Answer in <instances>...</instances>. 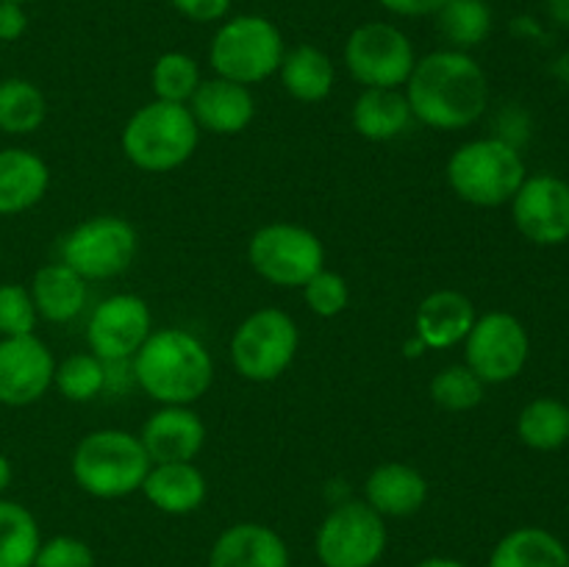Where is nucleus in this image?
Masks as SVG:
<instances>
[{
	"label": "nucleus",
	"instance_id": "36",
	"mask_svg": "<svg viewBox=\"0 0 569 567\" xmlns=\"http://www.w3.org/2000/svg\"><path fill=\"white\" fill-rule=\"evenodd\" d=\"M92 550L76 537H56L39 545L33 567H92Z\"/></svg>",
	"mask_w": 569,
	"mask_h": 567
},
{
	"label": "nucleus",
	"instance_id": "5",
	"mask_svg": "<svg viewBox=\"0 0 569 567\" xmlns=\"http://www.w3.org/2000/svg\"><path fill=\"white\" fill-rule=\"evenodd\" d=\"M448 178L461 200L476 206H500L526 181V165L515 145L503 139H476L450 156Z\"/></svg>",
	"mask_w": 569,
	"mask_h": 567
},
{
	"label": "nucleus",
	"instance_id": "16",
	"mask_svg": "<svg viewBox=\"0 0 569 567\" xmlns=\"http://www.w3.org/2000/svg\"><path fill=\"white\" fill-rule=\"evenodd\" d=\"M203 422L194 411L183 409V406H167V409L156 411L142 428L144 450L159 465L194 459V454L203 448Z\"/></svg>",
	"mask_w": 569,
	"mask_h": 567
},
{
	"label": "nucleus",
	"instance_id": "33",
	"mask_svg": "<svg viewBox=\"0 0 569 567\" xmlns=\"http://www.w3.org/2000/svg\"><path fill=\"white\" fill-rule=\"evenodd\" d=\"M56 384H59L61 395L70 400H92L94 395L103 389L106 370L100 359L87 354H76L56 370Z\"/></svg>",
	"mask_w": 569,
	"mask_h": 567
},
{
	"label": "nucleus",
	"instance_id": "2",
	"mask_svg": "<svg viewBox=\"0 0 569 567\" xmlns=\"http://www.w3.org/2000/svg\"><path fill=\"white\" fill-rule=\"evenodd\" d=\"M139 384L144 392L170 406H183L198 400L211 384V356L192 334L167 328L150 334L137 350L133 361Z\"/></svg>",
	"mask_w": 569,
	"mask_h": 567
},
{
	"label": "nucleus",
	"instance_id": "39",
	"mask_svg": "<svg viewBox=\"0 0 569 567\" xmlns=\"http://www.w3.org/2000/svg\"><path fill=\"white\" fill-rule=\"evenodd\" d=\"M383 9L395 11L403 17H422V14H437L448 0H378Z\"/></svg>",
	"mask_w": 569,
	"mask_h": 567
},
{
	"label": "nucleus",
	"instance_id": "29",
	"mask_svg": "<svg viewBox=\"0 0 569 567\" xmlns=\"http://www.w3.org/2000/svg\"><path fill=\"white\" fill-rule=\"evenodd\" d=\"M44 120V94L22 78L0 81V131L31 133Z\"/></svg>",
	"mask_w": 569,
	"mask_h": 567
},
{
	"label": "nucleus",
	"instance_id": "40",
	"mask_svg": "<svg viewBox=\"0 0 569 567\" xmlns=\"http://www.w3.org/2000/svg\"><path fill=\"white\" fill-rule=\"evenodd\" d=\"M550 3V14L556 17V22L569 28V0H548Z\"/></svg>",
	"mask_w": 569,
	"mask_h": 567
},
{
	"label": "nucleus",
	"instance_id": "43",
	"mask_svg": "<svg viewBox=\"0 0 569 567\" xmlns=\"http://www.w3.org/2000/svg\"><path fill=\"white\" fill-rule=\"evenodd\" d=\"M6 3H20L22 6V3H31V0H6Z\"/></svg>",
	"mask_w": 569,
	"mask_h": 567
},
{
	"label": "nucleus",
	"instance_id": "42",
	"mask_svg": "<svg viewBox=\"0 0 569 567\" xmlns=\"http://www.w3.org/2000/svg\"><path fill=\"white\" fill-rule=\"evenodd\" d=\"M417 567H465V565L456 559H426L422 565H417Z\"/></svg>",
	"mask_w": 569,
	"mask_h": 567
},
{
	"label": "nucleus",
	"instance_id": "31",
	"mask_svg": "<svg viewBox=\"0 0 569 567\" xmlns=\"http://www.w3.org/2000/svg\"><path fill=\"white\" fill-rule=\"evenodd\" d=\"M200 83L198 64L187 53H164L153 67V89L159 100L170 103H183L192 98Z\"/></svg>",
	"mask_w": 569,
	"mask_h": 567
},
{
	"label": "nucleus",
	"instance_id": "11",
	"mask_svg": "<svg viewBox=\"0 0 569 567\" xmlns=\"http://www.w3.org/2000/svg\"><path fill=\"white\" fill-rule=\"evenodd\" d=\"M322 245L300 226H267L250 239V261L256 270L281 287H303L322 270Z\"/></svg>",
	"mask_w": 569,
	"mask_h": 567
},
{
	"label": "nucleus",
	"instance_id": "17",
	"mask_svg": "<svg viewBox=\"0 0 569 567\" xmlns=\"http://www.w3.org/2000/svg\"><path fill=\"white\" fill-rule=\"evenodd\" d=\"M209 567H289V554L272 528L239 523L217 539Z\"/></svg>",
	"mask_w": 569,
	"mask_h": 567
},
{
	"label": "nucleus",
	"instance_id": "24",
	"mask_svg": "<svg viewBox=\"0 0 569 567\" xmlns=\"http://www.w3.org/2000/svg\"><path fill=\"white\" fill-rule=\"evenodd\" d=\"M489 567H569V550L545 528H517L500 539Z\"/></svg>",
	"mask_w": 569,
	"mask_h": 567
},
{
	"label": "nucleus",
	"instance_id": "25",
	"mask_svg": "<svg viewBox=\"0 0 569 567\" xmlns=\"http://www.w3.org/2000/svg\"><path fill=\"white\" fill-rule=\"evenodd\" d=\"M409 100L395 89H365L353 109V126L367 139H389L409 126Z\"/></svg>",
	"mask_w": 569,
	"mask_h": 567
},
{
	"label": "nucleus",
	"instance_id": "23",
	"mask_svg": "<svg viewBox=\"0 0 569 567\" xmlns=\"http://www.w3.org/2000/svg\"><path fill=\"white\" fill-rule=\"evenodd\" d=\"M31 298L37 306V315H42L44 320L67 322L83 309L87 287H83V278L61 261V265L42 267L33 276Z\"/></svg>",
	"mask_w": 569,
	"mask_h": 567
},
{
	"label": "nucleus",
	"instance_id": "19",
	"mask_svg": "<svg viewBox=\"0 0 569 567\" xmlns=\"http://www.w3.org/2000/svg\"><path fill=\"white\" fill-rule=\"evenodd\" d=\"M472 326H476V309L470 298L453 289L428 295L417 311V334L428 348H450L461 342Z\"/></svg>",
	"mask_w": 569,
	"mask_h": 567
},
{
	"label": "nucleus",
	"instance_id": "15",
	"mask_svg": "<svg viewBox=\"0 0 569 567\" xmlns=\"http://www.w3.org/2000/svg\"><path fill=\"white\" fill-rule=\"evenodd\" d=\"M150 337V309L137 295H114L94 309L89 320V345L98 359L122 361Z\"/></svg>",
	"mask_w": 569,
	"mask_h": 567
},
{
	"label": "nucleus",
	"instance_id": "30",
	"mask_svg": "<svg viewBox=\"0 0 569 567\" xmlns=\"http://www.w3.org/2000/svg\"><path fill=\"white\" fill-rule=\"evenodd\" d=\"M437 14L439 31L459 48H472V44L483 42L492 28V11L483 0H448Z\"/></svg>",
	"mask_w": 569,
	"mask_h": 567
},
{
	"label": "nucleus",
	"instance_id": "3",
	"mask_svg": "<svg viewBox=\"0 0 569 567\" xmlns=\"http://www.w3.org/2000/svg\"><path fill=\"white\" fill-rule=\"evenodd\" d=\"M150 472V456L142 439L126 431H94L78 442L72 476L94 498H120L142 487Z\"/></svg>",
	"mask_w": 569,
	"mask_h": 567
},
{
	"label": "nucleus",
	"instance_id": "14",
	"mask_svg": "<svg viewBox=\"0 0 569 567\" xmlns=\"http://www.w3.org/2000/svg\"><path fill=\"white\" fill-rule=\"evenodd\" d=\"M56 376L48 345L33 334L6 337L0 342V404L28 406L44 395Z\"/></svg>",
	"mask_w": 569,
	"mask_h": 567
},
{
	"label": "nucleus",
	"instance_id": "10",
	"mask_svg": "<svg viewBox=\"0 0 569 567\" xmlns=\"http://www.w3.org/2000/svg\"><path fill=\"white\" fill-rule=\"evenodd\" d=\"M137 253V233L120 217H94L61 242V259L81 278H111L128 270Z\"/></svg>",
	"mask_w": 569,
	"mask_h": 567
},
{
	"label": "nucleus",
	"instance_id": "34",
	"mask_svg": "<svg viewBox=\"0 0 569 567\" xmlns=\"http://www.w3.org/2000/svg\"><path fill=\"white\" fill-rule=\"evenodd\" d=\"M37 326V306L31 292L20 284H3L0 287V334L6 337H22L33 334Z\"/></svg>",
	"mask_w": 569,
	"mask_h": 567
},
{
	"label": "nucleus",
	"instance_id": "22",
	"mask_svg": "<svg viewBox=\"0 0 569 567\" xmlns=\"http://www.w3.org/2000/svg\"><path fill=\"white\" fill-rule=\"evenodd\" d=\"M142 489L150 504L159 506L161 511H170V515H187V511L198 509L206 498L203 476L189 461L159 465L148 472Z\"/></svg>",
	"mask_w": 569,
	"mask_h": 567
},
{
	"label": "nucleus",
	"instance_id": "18",
	"mask_svg": "<svg viewBox=\"0 0 569 567\" xmlns=\"http://www.w3.org/2000/svg\"><path fill=\"white\" fill-rule=\"evenodd\" d=\"M192 117L194 122L214 133H239L253 120V98L244 83L211 78L194 89Z\"/></svg>",
	"mask_w": 569,
	"mask_h": 567
},
{
	"label": "nucleus",
	"instance_id": "38",
	"mask_svg": "<svg viewBox=\"0 0 569 567\" xmlns=\"http://www.w3.org/2000/svg\"><path fill=\"white\" fill-rule=\"evenodd\" d=\"M28 17L20 3H6L0 0V42H14L26 33Z\"/></svg>",
	"mask_w": 569,
	"mask_h": 567
},
{
	"label": "nucleus",
	"instance_id": "12",
	"mask_svg": "<svg viewBox=\"0 0 569 567\" xmlns=\"http://www.w3.org/2000/svg\"><path fill=\"white\" fill-rule=\"evenodd\" d=\"M528 361V334L515 315L492 311L476 320L467 334V367L483 384L520 376Z\"/></svg>",
	"mask_w": 569,
	"mask_h": 567
},
{
	"label": "nucleus",
	"instance_id": "13",
	"mask_svg": "<svg viewBox=\"0 0 569 567\" xmlns=\"http://www.w3.org/2000/svg\"><path fill=\"white\" fill-rule=\"evenodd\" d=\"M515 222L522 237L537 245H561L569 239V183L556 176L522 181L515 198Z\"/></svg>",
	"mask_w": 569,
	"mask_h": 567
},
{
	"label": "nucleus",
	"instance_id": "37",
	"mask_svg": "<svg viewBox=\"0 0 569 567\" xmlns=\"http://www.w3.org/2000/svg\"><path fill=\"white\" fill-rule=\"evenodd\" d=\"M172 6L189 20L211 22L226 17V11L231 9V0H172Z\"/></svg>",
	"mask_w": 569,
	"mask_h": 567
},
{
	"label": "nucleus",
	"instance_id": "8",
	"mask_svg": "<svg viewBox=\"0 0 569 567\" xmlns=\"http://www.w3.org/2000/svg\"><path fill=\"white\" fill-rule=\"evenodd\" d=\"M387 545V526L370 504L337 506L317 534V554L326 567H372Z\"/></svg>",
	"mask_w": 569,
	"mask_h": 567
},
{
	"label": "nucleus",
	"instance_id": "35",
	"mask_svg": "<svg viewBox=\"0 0 569 567\" xmlns=\"http://www.w3.org/2000/svg\"><path fill=\"white\" fill-rule=\"evenodd\" d=\"M303 287L311 311H317L320 317H333L348 306V284H345V278L339 272L320 270Z\"/></svg>",
	"mask_w": 569,
	"mask_h": 567
},
{
	"label": "nucleus",
	"instance_id": "32",
	"mask_svg": "<svg viewBox=\"0 0 569 567\" xmlns=\"http://www.w3.org/2000/svg\"><path fill=\"white\" fill-rule=\"evenodd\" d=\"M431 398L450 411H465L481 404L483 381L470 367L453 365L431 381Z\"/></svg>",
	"mask_w": 569,
	"mask_h": 567
},
{
	"label": "nucleus",
	"instance_id": "41",
	"mask_svg": "<svg viewBox=\"0 0 569 567\" xmlns=\"http://www.w3.org/2000/svg\"><path fill=\"white\" fill-rule=\"evenodd\" d=\"M11 476H14V472H11V461L6 459L3 454H0V493H3V489L9 487Z\"/></svg>",
	"mask_w": 569,
	"mask_h": 567
},
{
	"label": "nucleus",
	"instance_id": "20",
	"mask_svg": "<svg viewBox=\"0 0 569 567\" xmlns=\"http://www.w3.org/2000/svg\"><path fill=\"white\" fill-rule=\"evenodd\" d=\"M48 165L22 148L0 150V215H17L39 203L48 189Z\"/></svg>",
	"mask_w": 569,
	"mask_h": 567
},
{
	"label": "nucleus",
	"instance_id": "27",
	"mask_svg": "<svg viewBox=\"0 0 569 567\" xmlns=\"http://www.w3.org/2000/svg\"><path fill=\"white\" fill-rule=\"evenodd\" d=\"M517 431L528 448L556 450L569 442V406L556 398H537L520 411Z\"/></svg>",
	"mask_w": 569,
	"mask_h": 567
},
{
	"label": "nucleus",
	"instance_id": "21",
	"mask_svg": "<svg viewBox=\"0 0 569 567\" xmlns=\"http://www.w3.org/2000/svg\"><path fill=\"white\" fill-rule=\"evenodd\" d=\"M426 478L415 467L398 465V461L381 465L367 478V504L378 515H415L422 506V500H426Z\"/></svg>",
	"mask_w": 569,
	"mask_h": 567
},
{
	"label": "nucleus",
	"instance_id": "26",
	"mask_svg": "<svg viewBox=\"0 0 569 567\" xmlns=\"http://www.w3.org/2000/svg\"><path fill=\"white\" fill-rule=\"evenodd\" d=\"M281 78L289 94L306 103L322 100L333 87V64L322 50L300 44L281 61Z\"/></svg>",
	"mask_w": 569,
	"mask_h": 567
},
{
	"label": "nucleus",
	"instance_id": "6",
	"mask_svg": "<svg viewBox=\"0 0 569 567\" xmlns=\"http://www.w3.org/2000/svg\"><path fill=\"white\" fill-rule=\"evenodd\" d=\"M283 61V42L278 28L259 14L228 20L211 42V67L220 78L237 83H256L272 76Z\"/></svg>",
	"mask_w": 569,
	"mask_h": 567
},
{
	"label": "nucleus",
	"instance_id": "28",
	"mask_svg": "<svg viewBox=\"0 0 569 567\" xmlns=\"http://www.w3.org/2000/svg\"><path fill=\"white\" fill-rule=\"evenodd\" d=\"M39 526L26 506L0 500V567H33Z\"/></svg>",
	"mask_w": 569,
	"mask_h": 567
},
{
	"label": "nucleus",
	"instance_id": "7",
	"mask_svg": "<svg viewBox=\"0 0 569 567\" xmlns=\"http://www.w3.org/2000/svg\"><path fill=\"white\" fill-rule=\"evenodd\" d=\"M298 350V328L278 309H261L239 326L231 342L233 367L250 381L281 376Z\"/></svg>",
	"mask_w": 569,
	"mask_h": 567
},
{
	"label": "nucleus",
	"instance_id": "9",
	"mask_svg": "<svg viewBox=\"0 0 569 567\" xmlns=\"http://www.w3.org/2000/svg\"><path fill=\"white\" fill-rule=\"evenodd\" d=\"M345 64L367 89H395L398 83L409 81L417 61L415 48L400 28L389 22H367L350 33Z\"/></svg>",
	"mask_w": 569,
	"mask_h": 567
},
{
	"label": "nucleus",
	"instance_id": "4",
	"mask_svg": "<svg viewBox=\"0 0 569 567\" xmlns=\"http://www.w3.org/2000/svg\"><path fill=\"white\" fill-rule=\"evenodd\" d=\"M198 148V122L181 103L156 100L128 120L122 150L137 167L164 172L183 165Z\"/></svg>",
	"mask_w": 569,
	"mask_h": 567
},
{
	"label": "nucleus",
	"instance_id": "1",
	"mask_svg": "<svg viewBox=\"0 0 569 567\" xmlns=\"http://www.w3.org/2000/svg\"><path fill=\"white\" fill-rule=\"evenodd\" d=\"M409 109L426 126L453 131L476 122L489 100L487 76L461 50H439L415 64L409 76Z\"/></svg>",
	"mask_w": 569,
	"mask_h": 567
}]
</instances>
